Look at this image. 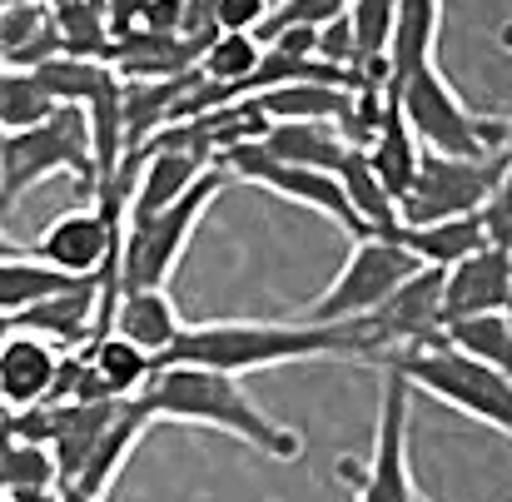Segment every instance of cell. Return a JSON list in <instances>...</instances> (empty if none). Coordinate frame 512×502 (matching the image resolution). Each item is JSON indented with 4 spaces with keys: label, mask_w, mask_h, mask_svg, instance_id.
<instances>
[{
    "label": "cell",
    "mask_w": 512,
    "mask_h": 502,
    "mask_svg": "<svg viewBox=\"0 0 512 502\" xmlns=\"http://www.w3.org/2000/svg\"><path fill=\"white\" fill-rule=\"evenodd\" d=\"M155 423H189V428H214L224 438H239L244 448L264 453L269 463H299L304 458V438L294 428H284L279 418H269L244 378L229 373H209V368H155L150 383L135 393Z\"/></svg>",
    "instance_id": "6da1fadb"
},
{
    "label": "cell",
    "mask_w": 512,
    "mask_h": 502,
    "mask_svg": "<svg viewBox=\"0 0 512 502\" xmlns=\"http://www.w3.org/2000/svg\"><path fill=\"white\" fill-rule=\"evenodd\" d=\"M343 358L339 324H184L165 353H155V368H209V373H259L284 363H314Z\"/></svg>",
    "instance_id": "7a4b0ae2"
},
{
    "label": "cell",
    "mask_w": 512,
    "mask_h": 502,
    "mask_svg": "<svg viewBox=\"0 0 512 502\" xmlns=\"http://www.w3.org/2000/svg\"><path fill=\"white\" fill-rule=\"evenodd\" d=\"M388 95H393L398 115L408 120V130L418 135L423 150L463 155V160L503 155V120L468 110L463 95L453 90V80L443 75L438 55L393 70V75H388Z\"/></svg>",
    "instance_id": "3957f363"
},
{
    "label": "cell",
    "mask_w": 512,
    "mask_h": 502,
    "mask_svg": "<svg viewBox=\"0 0 512 502\" xmlns=\"http://www.w3.org/2000/svg\"><path fill=\"white\" fill-rule=\"evenodd\" d=\"M378 363L398 368L413 393H428L443 408L468 413L483 428H498L503 438H512V373L508 368L478 363V358L448 348L443 338L438 343H423V348H403V353L378 358Z\"/></svg>",
    "instance_id": "277c9868"
},
{
    "label": "cell",
    "mask_w": 512,
    "mask_h": 502,
    "mask_svg": "<svg viewBox=\"0 0 512 502\" xmlns=\"http://www.w3.org/2000/svg\"><path fill=\"white\" fill-rule=\"evenodd\" d=\"M224 184L229 179L219 169H209L174 204L155 209V214H140V219H125V234H120V289H165L170 284L174 264L184 259L189 239L199 234V224L214 209V199L224 194Z\"/></svg>",
    "instance_id": "5b68a950"
},
{
    "label": "cell",
    "mask_w": 512,
    "mask_h": 502,
    "mask_svg": "<svg viewBox=\"0 0 512 502\" xmlns=\"http://www.w3.org/2000/svg\"><path fill=\"white\" fill-rule=\"evenodd\" d=\"M70 174L85 189H95V155H90V130L75 105H55L40 125L10 130L0 140V209L20 204L25 189Z\"/></svg>",
    "instance_id": "8992f818"
},
{
    "label": "cell",
    "mask_w": 512,
    "mask_h": 502,
    "mask_svg": "<svg viewBox=\"0 0 512 502\" xmlns=\"http://www.w3.org/2000/svg\"><path fill=\"white\" fill-rule=\"evenodd\" d=\"M408 413L413 388L398 368L378 363V423L368 463H339V478L353 488V502H413V468H408Z\"/></svg>",
    "instance_id": "52a82bcc"
},
{
    "label": "cell",
    "mask_w": 512,
    "mask_h": 502,
    "mask_svg": "<svg viewBox=\"0 0 512 502\" xmlns=\"http://www.w3.org/2000/svg\"><path fill=\"white\" fill-rule=\"evenodd\" d=\"M214 169H219L224 179L259 184V189H269V194H279V199H289V204H304V209L324 214L329 224H339L348 239H363V234H368L329 169H309V165H294V160H279V155L264 150V140H239V145L219 150V155H214Z\"/></svg>",
    "instance_id": "ba28073f"
},
{
    "label": "cell",
    "mask_w": 512,
    "mask_h": 502,
    "mask_svg": "<svg viewBox=\"0 0 512 502\" xmlns=\"http://www.w3.org/2000/svg\"><path fill=\"white\" fill-rule=\"evenodd\" d=\"M423 264L408 254V249H398L393 239H383V234H363V239H353V254H348V264L339 269V279L304 309V324H343V319H358V314H368V309H378L408 274H418Z\"/></svg>",
    "instance_id": "9c48e42d"
},
{
    "label": "cell",
    "mask_w": 512,
    "mask_h": 502,
    "mask_svg": "<svg viewBox=\"0 0 512 502\" xmlns=\"http://www.w3.org/2000/svg\"><path fill=\"white\" fill-rule=\"evenodd\" d=\"M503 174V155L488 160H463V155H438L423 150L418 174L408 184V194L398 199V219L403 224H433V219H458V214H478L493 194Z\"/></svg>",
    "instance_id": "30bf717a"
},
{
    "label": "cell",
    "mask_w": 512,
    "mask_h": 502,
    "mask_svg": "<svg viewBox=\"0 0 512 502\" xmlns=\"http://www.w3.org/2000/svg\"><path fill=\"white\" fill-rule=\"evenodd\" d=\"M120 234H125V224L105 219L95 204L90 209H65L35 239V259H45L50 269H60L70 279H95L120 254Z\"/></svg>",
    "instance_id": "8fae6325"
},
{
    "label": "cell",
    "mask_w": 512,
    "mask_h": 502,
    "mask_svg": "<svg viewBox=\"0 0 512 502\" xmlns=\"http://www.w3.org/2000/svg\"><path fill=\"white\" fill-rule=\"evenodd\" d=\"M150 408L140 403V398H120V408H115V418L100 428V438H95V448L85 453V463H80V473L65 483L70 493H80V498H110V488L120 483V473H125V463L135 458V448H140V438L150 433Z\"/></svg>",
    "instance_id": "7c38bea8"
},
{
    "label": "cell",
    "mask_w": 512,
    "mask_h": 502,
    "mask_svg": "<svg viewBox=\"0 0 512 502\" xmlns=\"http://www.w3.org/2000/svg\"><path fill=\"white\" fill-rule=\"evenodd\" d=\"M512 279V249L503 244H483L473 254H463L458 264L443 269V324L463 319V314H488L503 309Z\"/></svg>",
    "instance_id": "4fadbf2b"
},
{
    "label": "cell",
    "mask_w": 512,
    "mask_h": 502,
    "mask_svg": "<svg viewBox=\"0 0 512 502\" xmlns=\"http://www.w3.org/2000/svg\"><path fill=\"white\" fill-rule=\"evenodd\" d=\"M10 329L60 343V348H85L90 338H100V284H75L65 294H50L20 314H10Z\"/></svg>",
    "instance_id": "5bb4252c"
},
{
    "label": "cell",
    "mask_w": 512,
    "mask_h": 502,
    "mask_svg": "<svg viewBox=\"0 0 512 502\" xmlns=\"http://www.w3.org/2000/svg\"><path fill=\"white\" fill-rule=\"evenodd\" d=\"M60 373V348L45 338L10 329V338L0 343V408H35L50 398Z\"/></svg>",
    "instance_id": "9a60e30c"
},
{
    "label": "cell",
    "mask_w": 512,
    "mask_h": 502,
    "mask_svg": "<svg viewBox=\"0 0 512 502\" xmlns=\"http://www.w3.org/2000/svg\"><path fill=\"white\" fill-rule=\"evenodd\" d=\"M383 239H393L398 249H408L418 264H428V269H448V264H458L463 254H473V249H483V244H493L488 239V224H483V209L478 214H458V219H433V224H388L383 229Z\"/></svg>",
    "instance_id": "2e32d148"
},
{
    "label": "cell",
    "mask_w": 512,
    "mask_h": 502,
    "mask_svg": "<svg viewBox=\"0 0 512 502\" xmlns=\"http://www.w3.org/2000/svg\"><path fill=\"white\" fill-rule=\"evenodd\" d=\"M184 329V319H179V309H174V299L165 289H120L115 294V309H110V334L130 338L135 348H145L150 353V363H155V353H165L174 338Z\"/></svg>",
    "instance_id": "e0dca14e"
},
{
    "label": "cell",
    "mask_w": 512,
    "mask_h": 502,
    "mask_svg": "<svg viewBox=\"0 0 512 502\" xmlns=\"http://www.w3.org/2000/svg\"><path fill=\"white\" fill-rule=\"evenodd\" d=\"M348 100L353 90L348 85H329V80H289V85H274V90H259L254 105L269 125L279 120H314V125H339L348 115Z\"/></svg>",
    "instance_id": "ac0fdd59"
},
{
    "label": "cell",
    "mask_w": 512,
    "mask_h": 502,
    "mask_svg": "<svg viewBox=\"0 0 512 502\" xmlns=\"http://www.w3.org/2000/svg\"><path fill=\"white\" fill-rule=\"evenodd\" d=\"M259 60H264V40H259L254 30H214L209 45L199 50L194 70H199L209 85L229 90V100H239L244 85H249V75L259 70Z\"/></svg>",
    "instance_id": "d6986e66"
},
{
    "label": "cell",
    "mask_w": 512,
    "mask_h": 502,
    "mask_svg": "<svg viewBox=\"0 0 512 502\" xmlns=\"http://www.w3.org/2000/svg\"><path fill=\"white\" fill-rule=\"evenodd\" d=\"M363 155H368L373 174L383 179V189H388L393 199L408 194V184H413V174H418V160H423V145H418V135L408 130V120L398 115L393 100H388V115H383V125H378V135L368 140Z\"/></svg>",
    "instance_id": "ffe728a7"
},
{
    "label": "cell",
    "mask_w": 512,
    "mask_h": 502,
    "mask_svg": "<svg viewBox=\"0 0 512 502\" xmlns=\"http://www.w3.org/2000/svg\"><path fill=\"white\" fill-rule=\"evenodd\" d=\"M264 150L279 155V160H294V165H309V169H339L343 160V135L339 125H314V120H279L264 130Z\"/></svg>",
    "instance_id": "44dd1931"
},
{
    "label": "cell",
    "mask_w": 512,
    "mask_h": 502,
    "mask_svg": "<svg viewBox=\"0 0 512 502\" xmlns=\"http://www.w3.org/2000/svg\"><path fill=\"white\" fill-rule=\"evenodd\" d=\"M334 179H339L343 199L353 204V214L363 219V229L368 234H383L388 224H398V199L383 189V179L373 174V165H368V155L363 150H343L339 169H334Z\"/></svg>",
    "instance_id": "7402d4cb"
},
{
    "label": "cell",
    "mask_w": 512,
    "mask_h": 502,
    "mask_svg": "<svg viewBox=\"0 0 512 502\" xmlns=\"http://www.w3.org/2000/svg\"><path fill=\"white\" fill-rule=\"evenodd\" d=\"M75 284H90V279H70L35 254H10V259H0V314H20V309H30L50 294H65Z\"/></svg>",
    "instance_id": "603a6c76"
},
{
    "label": "cell",
    "mask_w": 512,
    "mask_h": 502,
    "mask_svg": "<svg viewBox=\"0 0 512 502\" xmlns=\"http://www.w3.org/2000/svg\"><path fill=\"white\" fill-rule=\"evenodd\" d=\"M443 343L478 358V363H493V368H508L512 373V329L503 319V309H488V314H463V319H448L443 324Z\"/></svg>",
    "instance_id": "cb8c5ba5"
},
{
    "label": "cell",
    "mask_w": 512,
    "mask_h": 502,
    "mask_svg": "<svg viewBox=\"0 0 512 502\" xmlns=\"http://www.w3.org/2000/svg\"><path fill=\"white\" fill-rule=\"evenodd\" d=\"M55 110V95L35 70H0V135L30 130Z\"/></svg>",
    "instance_id": "d4e9b609"
},
{
    "label": "cell",
    "mask_w": 512,
    "mask_h": 502,
    "mask_svg": "<svg viewBox=\"0 0 512 502\" xmlns=\"http://www.w3.org/2000/svg\"><path fill=\"white\" fill-rule=\"evenodd\" d=\"M343 10H348V0H279V5H269V15H264V25L254 35L269 40L274 30H289V25H324V20H334Z\"/></svg>",
    "instance_id": "484cf974"
},
{
    "label": "cell",
    "mask_w": 512,
    "mask_h": 502,
    "mask_svg": "<svg viewBox=\"0 0 512 502\" xmlns=\"http://www.w3.org/2000/svg\"><path fill=\"white\" fill-rule=\"evenodd\" d=\"M483 224H488V239L512 249V155H503V174L483 204Z\"/></svg>",
    "instance_id": "4316f807"
},
{
    "label": "cell",
    "mask_w": 512,
    "mask_h": 502,
    "mask_svg": "<svg viewBox=\"0 0 512 502\" xmlns=\"http://www.w3.org/2000/svg\"><path fill=\"white\" fill-rule=\"evenodd\" d=\"M314 55L334 70H348L353 75V30H348V15H334L319 25V40H314Z\"/></svg>",
    "instance_id": "83f0119b"
},
{
    "label": "cell",
    "mask_w": 512,
    "mask_h": 502,
    "mask_svg": "<svg viewBox=\"0 0 512 502\" xmlns=\"http://www.w3.org/2000/svg\"><path fill=\"white\" fill-rule=\"evenodd\" d=\"M264 15H269V0H214L219 30H259Z\"/></svg>",
    "instance_id": "f1b7e54d"
},
{
    "label": "cell",
    "mask_w": 512,
    "mask_h": 502,
    "mask_svg": "<svg viewBox=\"0 0 512 502\" xmlns=\"http://www.w3.org/2000/svg\"><path fill=\"white\" fill-rule=\"evenodd\" d=\"M105 5V20H110V40L115 35H130L140 20H145V5L150 0H100Z\"/></svg>",
    "instance_id": "f546056e"
},
{
    "label": "cell",
    "mask_w": 512,
    "mask_h": 502,
    "mask_svg": "<svg viewBox=\"0 0 512 502\" xmlns=\"http://www.w3.org/2000/svg\"><path fill=\"white\" fill-rule=\"evenodd\" d=\"M10 254H20V244H15V239L0 229V259H10Z\"/></svg>",
    "instance_id": "4dcf8cb0"
},
{
    "label": "cell",
    "mask_w": 512,
    "mask_h": 502,
    "mask_svg": "<svg viewBox=\"0 0 512 502\" xmlns=\"http://www.w3.org/2000/svg\"><path fill=\"white\" fill-rule=\"evenodd\" d=\"M498 45L512 55V20H503V25H498Z\"/></svg>",
    "instance_id": "1f68e13d"
},
{
    "label": "cell",
    "mask_w": 512,
    "mask_h": 502,
    "mask_svg": "<svg viewBox=\"0 0 512 502\" xmlns=\"http://www.w3.org/2000/svg\"><path fill=\"white\" fill-rule=\"evenodd\" d=\"M503 155H512V115L503 120Z\"/></svg>",
    "instance_id": "d6a6232c"
},
{
    "label": "cell",
    "mask_w": 512,
    "mask_h": 502,
    "mask_svg": "<svg viewBox=\"0 0 512 502\" xmlns=\"http://www.w3.org/2000/svg\"><path fill=\"white\" fill-rule=\"evenodd\" d=\"M60 498L65 502H105V498H80V493H70V488H60Z\"/></svg>",
    "instance_id": "836d02e7"
},
{
    "label": "cell",
    "mask_w": 512,
    "mask_h": 502,
    "mask_svg": "<svg viewBox=\"0 0 512 502\" xmlns=\"http://www.w3.org/2000/svg\"><path fill=\"white\" fill-rule=\"evenodd\" d=\"M503 319H508V329H512V279H508V299H503Z\"/></svg>",
    "instance_id": "e575fe53"
},
{
    "label": "cell",
    "mask_w": 512,
    "mask_h": 502,
    "mask_svg": "<svg viewBox=\"0 0 512 502\" xmlns=\"http://www.w3.org/2000/svg\"><path fill=\"white\" fill-rule=\"evenodd\" d=\"M10 338V314H0V343Z\"/></svg>",
    "instance_id": "d590c367"
},
{
    "label": "cell",
    "mask_w": 512,
    "mask_h": 502,
    "mask_svg": "<svg viewBox=\"0 0 512 502\" xmlns=\"http://www.w3.org/2000/svg\"><path fill=\"white\" fill-rule=\"evenodd\" d=\"M418 502H433V498H423V493H418Z\"/></svg>",
    "instance_id": "8d00e7d4"
},
{
    "label": "cell",
    "mask_w": 512,
    "mask_h": 502,
    "mask_svg": "<svg viewBox=\"0 0 512 502\" xmlns=\"http://www.w3.org/2000/svg\"><path fill=\"white\" fill-rule=\"evenodd\" d=\"M413 502H418V493H413Z\"/></svg>",
    "instance_id": "74e56055"
},
{
    "label": "cell",
    "mask_w": 512,
    "mask_h": 502,
    "mask_svg": "<svg viewBox=\"0 0 512 502\" xmlns=\"http://www.w3.org/2000/svg\"><path fill=\"white\" fill-rule=\"evenodd\" d=\"M0 140H5V135H0Z\"/></svg>",
    "instance_id": "f35d334b"
}]
</instances>
